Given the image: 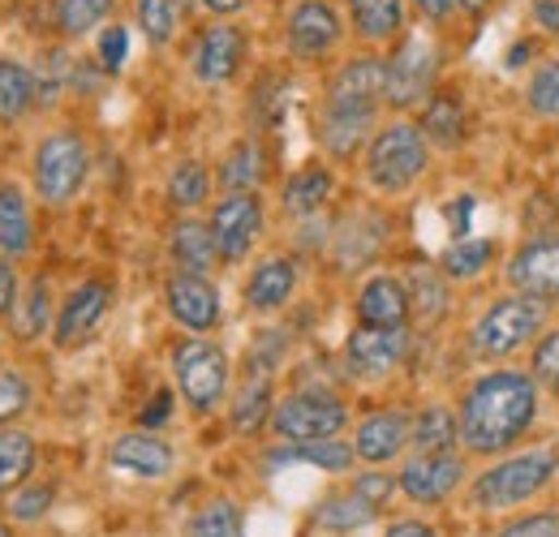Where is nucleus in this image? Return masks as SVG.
I'll use <instances>...</instances> for the list:
<instances>
[{"label":"nucleus","mask_w":559,"mask_h":537,"mask_svg":"<svg viewBox=\"0 0 559 537\" xmlns=\"http://www.w3.org/2000/svg\"><path fill=\"white\" fill-rule=\"evenodd\" d=\"M538 417V383L525 370H490L483 374L461 404L456 430L461 443L478 456L508 452Z\"/></svg>","instance_id":"1"},{"label":"nucleus","mask_w":559,"mask_h":537,"mask_svg":"<svg viewBox=\"0 0 559 537\" xmlns=\"http://www.w3.org/2000/svg\"><path fill=\"white\" fill-rule=\"evenodd\" d=\"M388 86V61L379 57H357L336 73L328 104H323V146L336 159L357 155V146L374 130V112L383 104Z\"/></svg>","instance_id":"2"},{"label":"nucleus","mask_w":559,"mask_h":537,"mask_svg":"<svg viewBox=\"0 0 559 537\" xmlns=\"http://www.w3.org/2000/svg\"><path fill=\"white\" fill-rule=\"evenodd\" d=\"M559 461L556 452H521V456H508L499 465H490L478 481H474V503L483 512H508V508H521L530 503L551 477H556Z\"/></svg>","instance_id":"3"},{"label":"nucleus","mask_w":559,"mask_h":537,"mask_svg":"<svg viewBox=\"0 0 559 537\" xmlns=\"http://www.w3.org/2000/svg\"><path fill=\"white\" fill-rule=\"evenodd\" d=\"M543 323H547V306H543V301H534V297L512 293V297H499L487 314L474 323L469 344H474V353H478V357L499 361V357L521 353L530 339L543 332Z\"/></svg>","instance_id":"4"},{"label":"nucleus","mask_w":559,"mask_h":537,"mask_svg":"<svg viewBox=\"0 0 559 537\" xmlns=\"http://www.w3.org/2000/svg\"><path fill=\"white\" fill-rule=\"evenodd\" d=\"M426 172V138L418 126L396 121L388 130H379L370 151H366V177L370 186H379L383 194H401L409 190Z\"/></svg>","instance_id":"5"},{"label":"nucleus","mask_w":559,"mask_h":537,"mask_svg":"<svg viewBox=\"0 0 559 537\" xmlns=\"http://www.w3.org/2000/svg\"><path fill=\"white\" fill-rule=\"evenodd\" d=\"M345 421H349V408L336 396H328V392H297V396L280 401L276 413H272V430L288 448L336 439L345 430Z\"/></svg>","instance_id":"6"},{"label":"nucleus","mask_w":559,"mask_h":537,"mask_svg":"<svg viewBox=\"0 0 559 537\" xmlns=\"http://www.w3.org/2000/svg\"><path fill=\"white\" fill-rule=\"evenodd\" d=\"M173 374H177L181 396L199 413H211L228 392V357L211 339H181L173 353Z\"/></svg>","instance_id":"7"},{"label":"nucleus","mask_w":559,"mask_h":537,"mask_svg":"<svg viewBox=\"0 0 559 537\" xmlns=\"http://www.w3.org/2000/svg\"><path fill=\"white\" fill-rule=\"evenodd\" d=\"M91 168V151L78 134H52L35 155V190L48 202H70Z\"/></svg>","instance_id":"8"},{"label":"nucleus","mask_w":559,"mask_h":537,"mask_svg":"<svg viewBox=\"0 0 559 537\" xmlns=\"http://www.w3.org/2000/svg\"><path fill=\"white\" fill-rule=\"evenodd\" d=\"M435 73H439V52L426 35H414L396 48V57L388 61V86H383V99L392 108H414L430 95L435 86Z\"/></svg>","instance_id":"9"},{"label":"nucleus","mask_w":559,"mask_h":537,"mask_svg":"<svg viewBox=\"0 0 559 537\" xmlns=\"http://www.w3.org/2000/svg\"><path fill=\"white\" fill-rule=\"evenodd\" d=\"M211 237H215V254L228 263H241L250 254V246L263 232V202L254 194H228L211 211Z\"/></svg>","instance_id":"10"},{"label":"nucleus","mask_w":559,"mask_h":537,"mask_svg":"<svg viewBox=\"0 0 559 537\" xmlns=\"http://www.w3.org/2000/svg\"><path fill=\"white\" fill-rule=\"evenodd\" d=\"M508 284L521 293V297H534V301H559V232L547 237H534L525 241L512 263H508Z\"/></svg>","instance_id":"11"},{"label":"nucleus","mask_w":559,"mask_h":537,"mask_svg":"<svg viewBox=\"0 0 559 537\" xmlns=\"http://www.w3.org/2000/svg\"><path fill=\"white\" fill-rule=\"evenodd\" d=\"M465 481V461L456 452H435V456H414L401 469V490L414 503H439Z\"/></svg>","instance_id":"12"},{"label":"nucleus","mask_w":559,"mask_h":537,"mask_svg":"<svg viewBox=\"0 0 559 537\" xmlns=\"http://www.w3.org/2000/svg\"><path fill=\"white\" fill-rule=\"evenodd\" d=\"M168 310L181 327L190 332H211L219 323V293L207 275H190V271H177L168 279Z\"/></svg>","instance_id":"13"},{"label":"nucleus","mask_w":559,"mask_h":537,"mask_svg":"<svg viewBox=\"0 0 559 537\" xmlns=\"http://www.w3.org/2000/svg\"><path fill=\"white\" fill-rule=\"evenodd\" d=\"M405 353H409V332L405 327H357L349 336L353 374H366V379H379V374L396 370Z\"/></svg>","instance_id":"14"},{"label":"nucleus","mask_w":559,"mask_h":537,"mask_svg":"<svg viewBox=\"0 0 559 537\" xmlns=\"http://www.w3.org/2000/svg\"><path fill=\"white\" fill-rule=\"evenodd\" d=\"M336 39H341V17H336V9L332 4H323V0H301L293 13H288V48L297 52V57H323V52H332L336 48Z\"/></svg>","instance_id":"15"},{"label":"nucleus","mask_w":559,"mask_h":537,"mask_svg":"<svg viewBox=\"0 0 559 537\" xmlns=\"http://www.w3.org/2000/svg\"><path fill=\"white\" fill-rule=\"evenodd\" d=\"M108 297L112 288L104 279H86L82 288H73L70 301L61 306V319H57V344L61 348H73L99 327V319L108 314Z\"/></svg>","instance_id":"16"},{"label":"nucleus","mask_w":559,"mask_h":537,"mask_svg":"<svg viewBox=\"0 0 559 537\" xmlns=\"http://www.w3.org/2000/svg\"><path fill=\"white\" fill-rule=\"evenodd\" d=\"M409 417L405 413H370L361 426H357V439H353V456L366 461V465H388L405 452L409 443Z\"/></svg>","instance_id":"17"},{"label":"nucleus","mask_w":559,"mask_h":537,"mask_svg":"<svg viewBox=\"0 0 559 537\" xmlns=\"http://www.w3.org/2000/svg\"><path fill=\"white\" fill-rule=\"evenodd\" d=\"M246 61V35L237 26H207L194 48V73L203 82H228Z\"/></svg>","instance_id":"18"},{"label":"nucleus","mask_w":559,"mask_h":537,"mask_svg":"<svg viewBox=\"0 0 559 537\" xmlns=\"http://www.w3.org/2000/svg\"><path fill=\"white\" fill-rule=\"evenodd\" d=\"M357 319L361 327H405L409 319V293L392 275H374L357 293Z\"/></svg>","instance_id":"19"},{"label":"nucleus","mask_w":559,"mask_h":537,"mask_svg":"<svg viewBox=\"0 0 559 537\" xmlns=\"http://www.w3.org/2000/svg\"><path fill=\"white\" fill-rule=\"evenodd\" d=\"M108 461L121 473H134V477H164L173 469V448L146 430H134V434H121L108 452Z\"/></svg>","instance_id":"20"},{"label":"nucleus","mask_w":559,"mask_h":537,"mask_svg":"<svg viewBox=\"0 0 559 537\" xmlns=\"http://www.w3.org/2000/svg\"><path fill=\"white\" fill-rule=\"evenodd\" d=\"M293 288H297V267H293L288 259H267L263 267L250 275L246 301H250L254 310H280V306L293 297Z\"/></svg>","instance_id":"21"},{"label":"nucleus","mask_w":559,"mask_h":537,"mask_svg":"<svg viewBox=\"0 0 559 537\" xmlns=\"http://www.w3.org/2000/svg\"><path fill=\"white\" fill-rule=\"evenodd\" d=\"M353 26L361 39L383 44L405 26V0H349Z\"/></svg>","instance_id":"22"},{"label":"nucleus","mask_w":559,"mask_h":537,"mask_svg":"<svg viewBox=\"0 0 559 537\" xmlns=\"http://www.w3.org/2000/svg\"><path fill=\"white\" fill-rule=\"evenodd\" d=\"M173 259H177V267L190 271V275L211 271V263H215L219 254H215V237H211L207 224L181 219V224L173 228Z\"/></svg>","instance_id":"23"},{"label":"nucleus","mask_w":559,"mask_h":537,"mask_svg":"<svg viewBox=\"0 0 559 537\" xmlns=\"http://www.w3.org/2000/svg\"><path fill=\"white\" fill-rule=\"evenodd\" d=\"M421 138L435 142V146H456L465 138V108L456 95H435L421 112Z\"/></svg>","instance_id":"24"},{"label":"nucleus","mask_w":559,"mask_h":537,"mask_svg":"<svg viewBox=\"0 0 559 537\" xmlns=\"http://www.w3.org/2000/svg\"><path fill=\"white\" fill-rule=\"evenodd\" d=\"M332 172L328 168H306V172H297V177H288V186H284V211L288 215H314L323 202L332 199Z\"/></svg>","instance_id":"25"},{"label":"nucleus","mask_w":559,"mask_h":537,"mask_svg":"<svg viewBox=\"0 0 559 537\" xmlns=\"http://www.w3.org/2000/svg\"><path fill=\"white\" fill-rule=\"evenodd\" d=\"M31 250V211L17 186H0V254Z\"/></svg>","instance_id":"26"},{"label":"nucleus","mask_w":559,"mask_h":537,"mask_svg":"<svg viewBox=\"0 0 559 537\" xmlns=\"http://www.w3.org/2000/svg\"><path fill=\"white\" fill-rule=\"evenodd\" d=\"M461 439L456 417L448 408H426L418 421L409 426V443L418 448V456H435V452H452V443Z\"/></svg>","instance_id":"27"},{"label":"nucleus","mask_w":559,"mask_h":537,"mask_svg":"<svg viewBox=\"0 0 559 537\" xmlns=\"http://www.w3.org/2000/svg\"><path fill=\"white\" fill-rule=\"evenodd\" d=\"M490 259H495V241H487V237H461L456 246L443 250L439 271L448 279H474V275H483L490 267Z\"/></svg>","instance_id":"28"},{"label":"nucleus","mask_w":559,"mask_h":537,"mask_svg":"<svg viewBox=\"0 0 559 537\" xmlns=\"http://www.w3.org/2000/svg\"><path fill=\"white\" fill-rule=\"evenodd\" d=\"M272 413V374H250V383L237 392L233 404V426L241 434H254Z\"/></svg>","instance_id":"29"},{"label":"nucleus","mask_w":559,"mask_h":537,"mask_svg":"<svg viewBox=\"0 0 559 537\" xmlns=\"http://www.w3.org/2000/svg\"><path fill=\"white\" fill-rule=\"evenodd\" d=\"M219 181L228 186V194H254V186L263 181V151L254 142L233 146L224 168H219Z\"/></svg>","instance_id":"30"},{"label":"nucleus","mask_w":559,"mask_h":537,"mask_svg":"<svg viewBox=\"0 0 559 537\" xmlns=\"http://www.w3.org/2000/svg\"><path fill=\"white\" fill-rule=\"evenodd\" d=\"M276 461H297V465H314V469L323 473H345L357 461L353 456L349 443H341V439H319V443H297V448H288V452H280Z\"/></svg>","instance_id":"31"},{"label":"nucleus","mask_w":559,"mask_h":537,"mask_svg":"<svg viewBox=\"0 0 559 537\" xmlns=\"http://www.w3.org/2000/svg\"><path fill=\"white\" fill-rule=\"evenodd\" d=\"M35 104V73L26 65L0 61V121L22 117Z\"/></svg>","instance_id":"32"},{"label":"nucleus","mask_w":559,"mask_h":537,"mask_svg":"<svg viewBox=\"0 0 559 537\" xmlns=\"http://www.w3.org/2000/svg\"><path fill=\"white\" fill-rule=\"evenodd\" d=\"M190 0H139V26L151 44H168L186 17Z\"/></svg>","instance_id":"33"},{"label":"nucleus","mask_w":559,"mask_h":537,"mask_svg":"<svg viewBox=\"0 0 559 537\" xmlns=\"http://www.w3.org/2000/svg\"><path fill=\"white\" fill-rule=\"evenodd\" d=\"M35 469V443L22 430H0V490H13Z\"/></svg>","instance_id":"34"},{"label":"nucleus","mask_w":559,"mask_h":537,"mask_svg":"<svg viewBox=\"0 0 559 537\" xmlns=\"http://www.w3.org/2000/svg\"><path fill=\"white\" fill-rule=\"evenodd\" d=\"M405 293H409V310L418 306L421 319H439L443 310H448V288H443V279H439V271L430 267H418L409 275V284H405Z\"/></svg>","instance_id":"35"},{"label":"nucleus","mask_w":559,"mask_h":537,"mask_svg":"<svg viewBox=\"0 0 559 537\" xmlns=\"http://www.w3.org/2000/svg\"><path fill=\"white\" fill-rule=\"evenodd\" d=\"M207 194H211V177L203 164L186 159V164L173 168V177H168V199L177 202V206H203Z\"/></svg>","instance_id":"36"},{"label":"nucleus","mask_w":559,"mask_h":537,"mask_svg":"<svg viewBox=\"0 0 559 537\" xmlns=\"http://www.w3.org/2000/svg\"><path fill=\"white\" fill-rule=\"evenodd\" d=\"M190 537H241V508L228 499L207 503L194 521H190Z\"/></svg>","instance_id":"37"},{"label":"nucleus","mask_w":559,"mask_h":537,"mask_svg":"<svg viewBox=\"0 0 559 537\" xmlns=\"http://www.w3.org/2000/svg\"><path fill=\"white\" fill-rule=\"evenodd\" d=\"M374 512H379V508H370L366 499L345 494V499H328V503L319 508V521H323V529H341V534H349V529L370 525V521H374Z\"/></svg>","instance_id":"38"},{"label":"nucleus","mask_w":559,"mask_h":537,"mask_svg":"<svg viewBox=\"0 0 559 537\" xmlns=\"http://www.w3.org/2000/svg\"><path fill=\"white\" fill-rule=\"evenodd\" d=\"M525 95H530V108H534V117L559 121V61H547V65L534 69V73H530V86H525Z\"/></svg>","instance_id":"39"},{"label":"nucleus","mask_w":559,"mask_h":537,"mask_svg":"<svg viewBox=\"0 0 559 537\" xmlns=\"http://www.w3.org/2000/svg\"><path fill=\"white\" fill-rule=\"evenodd\" d=\"M112 0H61L57 17H61V31L66 35H86L91 26H99L108 17Z\"/></svg>","instance_id":"40"},{"label":"nucleus","mask_w":559,"mask_h":537,"mask_svg":"<svg viewBox=\"0 0 559 537\" xmlns=\"http://www.w3.org/2000/svg\"><path fill=\"white\" fill-rule=\"evenodd\" d=\"M26 404H31V387H26V379H22V374H13V370H0V421L17 417Z\"/></svg>","instance_id":"41"},{"label":"nucleus","mask_w":559,"mask_h":537,"mask_svg":"<svg viewBox=\"0 0 559 537\" xmlns=\"http://www.w3.org/2000/svg\"><path fill=\"white\" fill-rule=\"evenodd\" d=\"M126 57H130V31L126 26H108L99 35V65L108 69V73H117V69L126 65Z\"/></svg>","instance_id":"42"},{"label":"nucleus","mask_w":559,"mask_h":537,"mask_svg":"<svg viewBox=\"0 0 559 537\" xmlns=\"http://www.w3.org/2000/svg\"><path fill=\"white\" fill-rule=\"evenodd\" d=\"M538 379L559 387V332H547L543 344L534 348V383H538Z\"/></svg>","instance_id":"43"},{"label":"nucleus","mask_w":559,"mask_h":537,"mask_svg":"<svg viewBox=\"0 0 559 537\" xmlns=\"http://www.w3.org/2000/svg\"><path fill=\"white\" fill-rule=\"evenodd\" d=\"M499 537H559V512H534L512 521Z\"/></svg>","instance_id":"44"},{"label":"nucleus","mask_w":559,"mask_h":537,"mask_svg":"<svg viewBox=\"0 0 559 537\" xmlns=\"http://www.w3.org/2000/svg\"><path fill=\"white\" fill-rule=\"evenodd\" d=\"M48 323V279H35L31 297H26V319H22V332L26 336H39Z\"/></svg>","instance_id":"45"},{"label":"nucleus","mask_w":559,"mask_h":537,"mask_svg":"<svg viewBox=\"0 0 559 537\" xmlns=\"http://www.w3.org/2000/svg\"><path fill=\"white\" fill-rule=\"evenodd\" d=\"M48 508H52V490H48V486L22 490V494L13 499V516H17V521H39Z\"/></svg>","instance_id":"46"},{"label":"nucleus","mask_w":559,"mask_h":537,"mask_svg":"<svg viewBox=\"0 0 559 537\" xmlns=\"http://www.w3.org/2000/svg\"><path fill=\"white\" fill-rule=\"evenodd\" d=\"M392 486H396V481H392L388 473H366V477L353 486V494H357V499H366L370 508H383V499L392 494Z\"/></svg>","instance_id":"47"},{"label":"nucleus","mask_w":559,"mask_h":537,"mask_svg":"<svg viewBox=\"0 0 559 537\" xmlns=\"http://www.w3.org/2000/svg\"><path fill=\"white\" fill-rule=\"evenodd\" d=\"M13 306H17V275H13V267L0 259V314L13 310Z\"/></svg>","instance_id":"48"},{"label":"nucleus","mask_w":559,"mask_h":537,"mask_svg":"<svg viewBox=\"0 0 559 537\" xmlns=\"http://www.w3.org/2000/svg\"><path fill=\"white\" fill-rule=\"evenodd\" d=\"M534 17L559 35V0H534Z\"/></svg>","instance_id":"49"},{"label":"nucleus","mask_w":559,"mask_h":537,"mask_svg":"<svg viewBox=\"0 0 559 537\" xmlns=\"http://www.w3.org/2000/svg\"><path fill=\"white\" fill-rule=\"evenodd\" d=\"M168 413H173V396L159 392V396H155V408H146L142 421H146V426H159V421H168Z\"/></svg>","instance_id":"50"},{"label":"nucleus","mask_w":559,"mask_h":537,"mask_svg":"<svg viewBox=\"0 0 559 537\" xmlns=\"http://www.w3.org/2000/svg\"><path fill=\"white\" fill-rule=\"evenodd\" d=\"M414 4H418V9L426 13V17H430V22H443V17L456 9V0H414Z\"/></svg>","instance_id":"51"},{"label":"nucleus","mask_w":559,"mask_h":537,"mask_svg":"<svg viewBox=\"0 0 559 537\" xmlns=\"http://www.w3.org/2000/svg\"><path fill=\"white\" fill-rule=\"evenodd\" d=\"M388 537H439L430 525H421V521H401V525H392Z\"/></svg>","instance_id":"52"},{"label":"nucleus","mask_w":559,"mask_h":537,"mask_svg":"<svg viewBox=\"0 0 559 537\" xmlns=\"http://www.w3.org/2000/svg\"><path fill=\"white\" fill-rule=\"evenodd\" d=\"M207 9H215V13H233V9H241L246 0H203Z\"/></svg>","instance_id":"53"},{"label":"nucleus","mask_w":559,"mask_h":537,"mask_svg":"<svg viewBox=\"0 0 559 537\" xmlns=\"http://www.w3.org/2000/svg\"><path fill=\"white\" fill-rule=\"evenodd\" d=\"M456 4H461V9H469V13H483L490 0H456Z\"/></svg>","instance_id":"54"},{"label":"nucleus","mask_w":559,"mask_h":537,"mask_svg":"<svg viewBox=\"0 0 559 537\" xmlns=\"http://www.w3.org/2000/svg\"><path fill=\"white\" fill-rule=\"evenodd\" d=\"M0 537H9V529H4V525H0Z\"/></svg>","instance_id":"55"}]
</instances>
